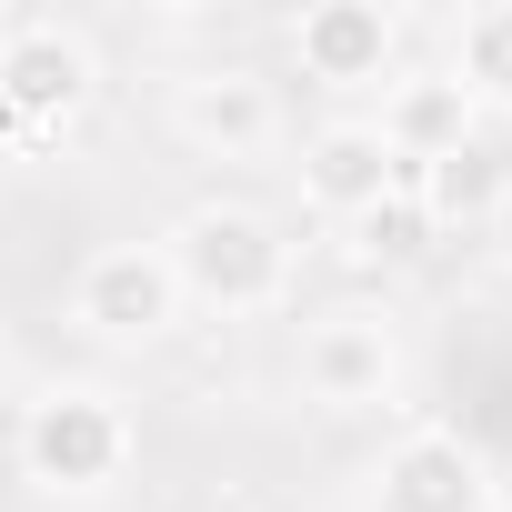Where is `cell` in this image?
Instances as JSON below:
<instances>
[{
	"mask_svg": "<svg viewBox=\"0 0 512 512\" xmlns=\"http://www.w3.org/2000/svg\"><path fill=\"white\" fill-rule=\"evenodd\" d=\"M362 512H492V452L452 422H402L362 472Z\"/></svg>",
	"mask_w": 512,
	"mask_h": 512,
	"instance_id": "obj_8",
	"label": "cell"
},
{
	"mask_svg": "<svg viewBox=\"0 0 512 512\" xmlns=\"http://www.w3.org/2000/svg\"><path fill=\"white\" fill-rule=\"evenodd\" d=\"M161 121L191 161H231V171H262V161L292 151V101L262 61H191L171 81Z\"/></svg>",
	"mask_w": 512,
	"mask_h": 512,
	"instance_id": "obj_4",
	"label": "cell"
},
{
	"mask_svg": "<svg viewBox=\"0 0 512 512\" xmlns=\"http://www.w3.org/2000/svg\"><path fill=\"white\" fill-rule=\"evenodd\" d=\"M11 171H21V151H11V141H0V181H11Z\"/></svg>",
	"mask_w": 512,
	"mask_h": 512,
	"instance_id": "obj_15",
	"label": "cell"
},
{
	"mask_svg": "<svg viewBox=\"0 0 512 512\" xmlns=\"http://www.w3.org/2000/svg\"><path fill=\"white\" fill-rule=\"evenodd\" d=\"M492 512H512V462H492Z\"/></svg>",
	"mask_w": 512,
	"mask_h": 512,
	"instance_id": "obj_14",
	"label": "cell"
},
{
	"mask_svg": "<svg viewBox=\"0 0 512 512\" xmlns=\"http://www.w3.org/2000/svg\"><path fill=\"white\" fill-rule=\"evenodd\" d=\"M442 71L472 91V111L512 121V0H462L442 21Z\"/></svg>",
	"mask_w": 512,
	"mask_h": 512,
	"instance_id": "obj_11",
	"label": "cell"
},
{
	"mask_svg": "<svg viewBox=\"0 0 512 512\" xmlns=\"http://www.w3.org/2000/svg\"><path fill=\"white\" fill-rule=\"evenodd\" d=\"M472 231H482V262H492V272H512V171H502V191L482 201V221H472Z\"/></svg>",
	"mask_w": 512,
	"mask_h": 512,
	"instance_id": "obj_13",
	"label": "cell"
},
{
	"mask_svg": "<svg viewBox=\"0 0 512 512\" xmlns=\"http://www.w3.org/2000/svg\"><path fill=\"white\" fill-rule=\"evenodd\" d=\"M161 262H171L181 302H191V312H221V322L292 312V292H302V241H292V221L262 211V201H241V191H211V201L171 211Z\"/></svg>",
	"mask_w": 512,
	"mask_h": 512,
	"instance_id": "obj_1",
	"label": "cell"
},
{
	"mask_svg": "<svg viewBox=\"0 0 512 512\" xmlns=\"http://www.w3.org/2000/svg\"><path fill=\"white\" fill-rule=\"evenodd\" d=\"M402 11L392 0H302V11L282 21V51L312 91L332 101H382V81L402 71Z\"/></svg>",
	"mask_w": 512,
	"mask_h": 512,
	"instance_id": "obj_7",
	"label": "cell"
},
{
	"mask_svg": "<svg viewBox=\"0 0 512 512\" xmlns=\"http://www.w3.org/2000/svg\"><path fill=\"white\" fill-rule=\"evenodd\" d=\"M101 101V51L81 21H51V11H21L11 41H0V141L21 161L71 141Z\"/></svg>",
	"mask_w": 512,
	"mask_h": 512,
	"instance_id": "obj_3",
	"label": "cell"
},
{
	"mask_svg": "<svg viewBox=\"0 0 512 512\" xmlns=\"http://www.w3.org/2000/svg\"><path fill=\"white\" fill-rule=\"evenodd\" d=\"M71 332L91 342V352H161V342H181V322H191V302H181V282H171V262H161V241H101L91 262L71 272Z\"/></svg>",
	"mask_w": 512,
	"mask_h": 512,
	"instance_id": "obj_6",
	"label": "cell"
},
{
	"mask_svg": "<svg viewBox=\"0 0 512 512\" xmlns=\"http://www.w3.org/2000/svg\"><path fill=\"white\" fill-rule=\"evenodd\" d=\"M372 131L392 141V161H402V181H412V171H432V161H462V151L482 141V111H472V91H462L442 61H402V71L382 81V101H372Z\"/></svg>",
	"mask_w": 512,
	"mask_h": 512,
	"instance_id": "obj_10",
	"label": "cell"
},
{
	"mask_svg": "<svg viewBox=\"0 0 512 512\" xmlns=\"http://www.w3.org/2000/svg\"><path fill=\"white\" fill-rule=\"evenodd\" d=\"M292 191H302V211L312 221H362V211H382L392 191H402V161H392V141L372 131V111H322L302 141H292Z\"/></svg>",
	"mask_w": 512,
	"mask_h": 512,
	"instance_id": "obj_9",
	"label": "cell"
},
{
	"mask_svg": "<svg viewBox=\"0 0 512 512\" xmlns=\"http://www.w3.org/2000/svg\"><path fill=\"white\" fill-rule=\"evenodd\" d=\"M432 241H442V221H432V211L412 201V181H402V191H392L382 211H362V221H352V251H362L372 272H412Z\"/></svg>",
	"mask_w": 512,
	"mask_h": 512,
	"instance_id": "obj_12",
	"label": "cell"
},
{
	"mask_svg": "<svg viewBox=\"0 0 512 512\" xmlns=\"http://www.w3.org/2000/svg\"><path fill=\"white\" fill-rule=\"evenodd\" d=\"M292 392L332 422H372L402 402V322L392 302H322L292 342Z\"/></svg>",
	"mask_w": 512,
	"mask_h": 512,
	"instance_id": "obj_5",
	"label": "cell"
},
{
	"mask_svg": "<svg viewBox=\"0 0 512 512\" xmlns=\"http://www.w3.org/2000/svg\"><path fill=\"white\" fill-rule=\"evenodd\" d=\"M11 462L41 502H111L141 462V422L111 382H41L11 422Z\"/></svg>",
	"mask_w": 512,
	"mask_h": 512,
	"instance_id": "obj_2",
	"label": "cell"
}]
</instances>
